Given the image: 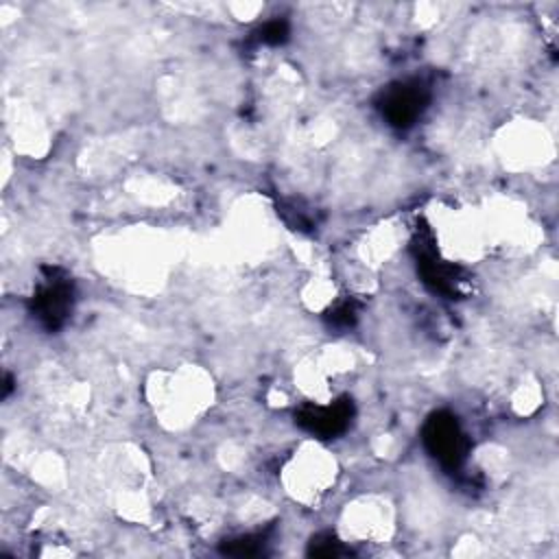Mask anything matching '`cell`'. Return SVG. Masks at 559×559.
<instances>
[{"label":"cell","mask_w":559,"mask_h":559,"mask_svg":"<svg viewBox=\"0 0 559 559\" xmlns=\"http://www.w3.org/2000/svg\"><path fill=\"white\" fill-rule=\"evenodd\" d=\"M352 419V402L338 400L330 406H306L297 415V424L319 437H334L347 428Z\"/></svg>","instance_id":"4"},{"label":"cell","mask_w":559,"mask_h":559,"mask_svg":"<svg viewBox=\"0 0 559 559\" xmlns=\"http://www.w3.org/2000/svg\"><path fill=\"white\" fill-rule=\"evenodd\" d=\"M426 107V92L417 83H397L382 94V116L395 127H408Z\"/></svg>","instance_id":"3"},{"label":"cell","mask_w":559,"mask_h":559,"mask_svg":"<svg viewBox=\"0 0 559 559\" xmlns=\"http://www.w3.org/2000/svg\"><path fill=\"white\" fill-rule=\"evenodd\" d=\"M70 308L72 282L66 275H59V271H50V275L33 297V317H37L44 328L57 330L68 319Z\"/></svg>","instance_id":"2"},{"label":"cell","mask_w":559,"mask_h":559,"mask_svg":"<svg viewBox=\"0 0 559 559\" xmlns=\"http://www.w3.org/2000/svg\"><path fill=\"white\" fill-rule=\"evenodd\" d=\"M424 443L445 467H459L465 459V435L461 432L459 421L448 413H437L428 419L424 428Z\"/></svg>","instance_id":"1"},{"label":"cell","mask_w":559,"mask_h":559,"mask_svg":"<svg viewBox=\"0 0 559 559\" xmlns=\"http://www.w3.org/2000/svg\"><path fill=\"white\" fill-rule=\"evenodd\" d=\"M286 37H288V24L284 20H271L262 24L255 33L258 44H264V46H277L286 41Z\"/></svg>","instance_id":"5"}]
</instances>
